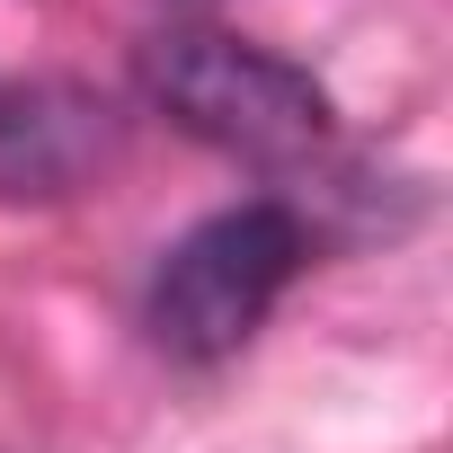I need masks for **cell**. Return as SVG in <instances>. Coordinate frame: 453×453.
<instances>
[{"instance_id":"1","label":"cell","mask_w":453,"mask_h":453,"mask_svg":"<svg viewBox=\"0 0 453 453\" xmlns=\"http://www.w3.org/2000/svg\"><path fill=\"white\" fill-rule=\"evenodd\" d=\"M134 89L187 142H204L222 160H250V169H294L338 125L329 89L294 54L222 36V27H160V36H142L134 45Z\"/></svg>"},{"instance_id":"2","label":"cell","mask_w":453,"mask_h":453,"mask_svg":"<svg viewBox=\"0 0 453 453\" xmlns=\"http://www.w3.org/2000/svg\"><path fill=\"white\" fill-rule=\"evenodd\" d=\"M311 258H320V232L303 204H285V196L222 204L160 258V276L142 294V329L169 365H222L267 329V311L294 294V276Z\"/></svg>"},{"instance_id":"3","label":"cell","mask_w":453,"mask_h":453,"mask_svg":"<svg viewBox=\"0 0 453 453\" xmlns=\"http://www.w3.org/2000/svg\"><path fill=\"white\" fill-rule=\"evenodd\" d=\"M116 160V107L81 81H0V196L54 204Z\"/></svg>"}]
</instances>
